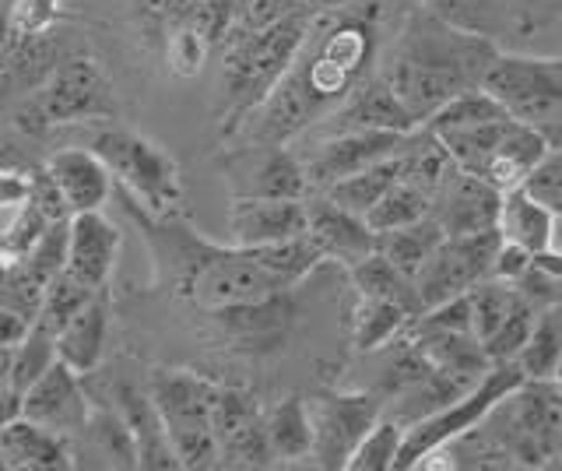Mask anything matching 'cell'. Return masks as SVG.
<instances>
[{"label":"cell","instance_id":"obj_40","mask_svg":"<svg viewBox=\"0 0 562 471\" xmlns=\"http://www.w3.org/2000/svg\"><path fill=\"white\" fill-rule=\"evenodd\" d=\"M64 19L60 0H8L4 4V36L8 40H32Z\"/></svg>","mask_w":562,"mask_h":471},{"label":"cell","instance_id":"obj_8","mask_svg":"<svg viewBox=\"0 0 562 471\" xmlns=\"http://www.w3.org/2000/svg\"><path fill=\"white\" fill-rule=\"evenodd\" d=\"M482 89L503 102L506 113L538 127L552 148H562V54H496L482 78Z\"/></svg>","mask_w":562,"mask_h":471},{"label":"cell","instance_id":"obj_47","mask_svg":"<svg viewBox=\"0 0 562 471\" xmlns=\"http://www.w3.org/2000/svg\"><path fill=\"white\" fill-rule=\"evenodd\" d=\"M517 292H520L524 300L531 303L538 313L552 310V306H562V289H559L538 265H531V268L524 271V278L517 282Z\"/></svg>","mask_w":562,"mask_h":471},{"label":"cell","instance_id":"obj_1","mask_svg":"<svg viewBox=\"0 0 562 471\" xmlns=\"http://www.w3.org/2000/svg\"><path fill=\"white\" fill-rule=\"evenodd\" d=\"M383 4L321 8L274 92L233 134L239 148H281L306 137L373 75Z\"/></svg>","mask_w":562,"mask_h":471},{"label":"cell","instance_id":"obj_19","mask_svg":"<svg viewBox=\"0 0 562 471\" xmlns=\"http://www.w3.org/2000/svg\"><path fill=\"white\" fill-rule=\"evenodd\" d=\"M306 233V198H233L228 236L236 247H263Z\"/></svg>","mask_w":562,"mask_h":471},{"label":"cell","instance_id":"obj_49","mask_svg":"<svg viewBox=\"0 0 562 471\" xmlns=\"http://www.w3.org/2000/svg\"><path fill=\"white\" fill-rule=\"evenodd\" d=\"M535 265V254L531 250H524L517 247V243H509L503 239L499 243V250H496V260H492V274L488 278H499V282H509V285H517L524 271Z\"/></svg>","mask_w":562,"mask_h":471},{"label":"cell","instance_id":"obj_56","mask_svg":"<svg viewBox=\"0 0 562 471\" xmlns=\"http://www.w3.org/2000/svg\"><path fill=\"white\" fill-rule=\"evenodd\" d=\"M8 268H11V257H8L4 250H0V278H4V274H8Z\"/></svg>","mask_w":562,"mask_h":471},{"label":"cell","instance_id":"obj_16","mask_svg":"<svg viewBox=\"0 0 562 471\" xmlns=\"http://www.w3.org/2000/svg\"><path fill=\"white\" fill-rule=\"evenodd\" d=\"M18 415H25L29 423L46 426L70 440L88 423V415H92V397L85 394L81 373H75L64 359H57L40 380L18 394Z\"/></svg>","mask_w":562,"mask_h":471},{"label":"cell","instance_id":"obj_24","mask_svg":"<svg viewBox=\"0 0 562 471\" xmlns=\"http://www.w3.org/2000/svg\"><path fill=\"white\" fill-rule=\"evenodd\" d=\"M46 169L53 183L60 187L64 204L70 215L78 212H102L105 201L113 194V172L92 148H60L46 159Z\"/></svg>","mask_w":562,"mask_h":471},{"label":"cell","instance_id":"obj_54","mask_svg":"<svg viewBox=\"0 0 562 471\" xmlns=\"http://www.w3.org/2000/svg\"><path fill=\"white\" fill-rule=\"evenodd\" d=\"M14 415H18V394L11 388H0V426L11 423Z\"/></svg>","mask_w":562,"mask_h":471},{"label":"cell","instance_id":"obj_55","mask_svg":"<svg viewBox=\"0 0 562 471\" xmlns=\"http://www.w3.org/2000/svg\"><path fill=\"white\" fill-rule=\"evenodd\" d=\"M11 377V348H0V388H8Z\"/></svg>","mask_w":562,"mask_h":471},{"label":"cell","instance_id":"obj_18","mask_svg":"<svg viewBox=\"0 0 562 471\" xmlns=\"http://www.w3.org/2000/svg\"><path fill=\"white\" fill-rule=\"evenodd\" d=\"M306 236L324 260L345 268H356L359 260L376 250V233L369 229V222L341 208L338 201H330L321 190H313L306 198Z\"/></svg>","mask_w":562,"mask_h":471},{"label":"cell","instance_id":"obj_3","mask_svg":"<svg viewBox=\"0 0 562 471\" xmlns=\"http://www.w3.org/2000/svg\"><path fill=\"white\" fill-rule=\"evenodd\" d=\"M499 46L447 25L443 19L415 11L397 32L394 46L380 64V78L391 85L418 127L468 89H479Z\"/></svg>","mask_w":562,"mask_h":471},{"label":"cell","instance_id":"obj_31","mask_svg":"<svg viewBox=\"0 0 562 471\" xmlns=\"http://www.w3.org/2000/svg\"><path fill=\"white\" fill-rule=\"evenodd\" d=\"M412 321H415L412 313L404 306H397V303H391V300L359 295L356 306H351V317H348L351 348H356V352H376V348L394 345Z\"/></svg>","mask_w":562,"mask_h":471},{"label":"cell","instance_id":"obj_51","mask_svg":"<svg viewBox=\"0 0 562 471\" xmlns=\"http://www.w3.org/2000/svg\"><path fill=\"white\" fill-rule=\"evenodd\" d=\"M32 194V180L22 169H0V212L22 208Z\"/></svg>","mask_w":562,"mask_h":471},{"label":"cell","instance_id":"obj_25","mask_svg":"<svg viewBox=\"0 0 562 471\" xmlns=\"http://www.w3.org/2000/svg\"><path fill=\"white\" fill-rule=\"evenodd\" d=\"M0 464L4 471H67L75 468V450L67 436L14 415L0 426Z\"/></svg>","mask_w":562,"mask_h":471},{"label":"cell","instance_id":"obj_23","mask_svg":"<svg viewBox=\"0 0 562 471\" xmlns=\"http://www.w3.org/2000/svg\"><path fill=\"white\" fill-rule=\"evenodd\" d=\"M75 468H137L134 436L113 401H95L88 423L70 436Z\"/></svg>","mask_w":562,"mask_h":471},{"label":"cell","instance_id":"obj_2","mask_svg":"<svg viewBox=\"0 0 562 471\" xmlns=\"http://www.w3.org/2000/svg\"><path fill=\"white\" fill-rule=\"evenodd\" d=\"M127 212L137 222L145 247L155 257L158 282L169 285L201 317L211 313L260 303L268 295L285 292V285L260 265L250 247L204 239L183 212L148 215L127 198Z\"/></svg>","mask_w":562,"mask_h":471},{"label":"cell","instance_id":"obj_10","mask_svg":"<svg viewBox=\"0 0 562 471\" xmlns=\"http://www.w3.org/2000/svg\"><path fill=\"white\" fill-rule=\"evenodd\" d=\"M313 415V461L338 471L348 464L351 450L380 423L383 397L373 391H324L310 397Z\"/></svg>","mask_w":562,"mask_h":471},{"label":"cell","instance_id":"obj_4","mask_svg":"<svg viewBox=\"0 0 562 471\" xmlns=\"http://www.w3.org/2000/svg\"><path fill=\"white\" fill-rule=\"evenodd\" d=\"M316 11H292L268 25H228L218 75V131L233 137L285 78Z\"/></svg>","mask_w":562,"mask_h":471},{"label":"cell","instance_id":"obj_50","mask_svg":"<svg viewBox=\"0 0 562 471\" xmlns=\"http://www.w3.org/2000/svg\"><path fill=\"white\" fill-rule=\"evenodd\" d=\"M562 11V0H517V32L520 36H535V32L549 29Z\"/></svg>","mask_w":562,"mask_h":471},{"label":"cell","instance_id":"obj_45","mask_svg":"<svg viewBox=\"0 0 562 471\" xmlns=\"http://www.w3.org/2000/svg\"><path fill=\"white\" fill-rule=\"evenodd\" d=\"M43 292H46V285L22 265V260H11L8 274L0 278V306H11L18 313H25L29 321L40 317Z\"/></svg>","mask_w":562,"mask_h":471},{"label":"cell","instance_id":"obj_53","mask_svg":"<svg viewBox=\"0 0 562 471\" xmlns=\"http://www.w3.org/2000/svg\"><path fill=\"white\" fill-rule=\"evenodd\" d=\"M535 265L552 278V282L562 289V250H555V247H549V250H541V254H535Z\"/></svg>","mask_w":562,"mask_h":471},{"label":"cell","instance_id":"obj_30","mask_svg":"<svg viewBox=\"0 0 562 471\" xmlns=\"http://www.w3.org/2000/svg\"><path fill=\"white\" fill-rule=\"evenodd\" d=\"M263 426H268V444L278 461H303L313 458V415L310 397L285 394L274 408L263 412Z\"/></svg>","mask_w":562,"mask_h":471},{"label":"cell","instance_id":"obj_29","mask_svg":"<svg viewBox=\"0 0 562 471\" xmlns=\"http://www.w3.org/2000/svg\"><path fill=\"white\" fill-rule=\"evenodd\" d=\"M499 233H503V239L517 243V247L541 254V250L555 247V215L544 204H538L524 187L503 190Z\"/></svg>","mask_w":562,"mask_h":471},{"label":"cell","instance_id":"obj_57","mask_svg":"<svg viewBox=\"0 0 562 471\" xmlns=\"http://www.w3.org/2000/svg\"><path fill=\"white\" fill-rule=\"evenodd\" d=\"M552 383H555L559 394H562V359H559V366H555V377H552Z\"/></svg>","mask_w":562,"mask_h":471},{"label":"cell","instance_id":"obj_20","mask_svg":"<svg viewBox=\"0 0 562 471\" xmlns=\"http://www.w3.org/2000/svg\"><path fill=\"white\" fill-rule=\"evenodd\" d=\"M120 229L113 218L102 212H78L70 215V239H67V274L78 278L85 289H105L113 278L120 257Z\"/></svg>","mask_w":562,"mask_h":471},{"label":"cell","instance_id":"obj_17","mask_svg":"<svg viewBox=\"0 0 562 471\" xmlns=\"http://www.w3.org/2000/svg\"><path fill=\"white\" fill-rule=\"evenodd\" d=\"M499 208H503L499 187H492L488 180L457 166L453 177L432 198L429 215L439 222L443 236H474V233L499 229Z\"/></svg>","mask_w":562,"mask_h":471},{"label":"cell","instance_id":"obj_60","mask_svg":"<svg viewBox=\"0 0 562 471\" xmlns=\"http://www.w3.org/2000/svg\"><path fill=\"white\" fill-rule=\"evenodd\" d=\"M0 4H4V0H0Z\"/></svg>","mask_w":562,"mask_h":471},{"label":"cell","instance_id":"obj_37","mask_svg":"<svg viewBox=\"0 0 562 471\" xmlns=\"http://www.w3.org/2000/svg\"><path fill=\"white\" fill-rule=\"evenodd\" d=\"M57 362V335L43 324H32V330L25 335L22 345L11 348V377H8V388L14 394H22L29 383L40 380L49 366Z\"/></svg>","mask_w":562,"mask_h":471},{"label":"cell","instance_id":"obj_58","mask_svg":"<svg viewBox=\"0 0 562 471\" xmlns=\"http://www.w3.org/2000/svg\"><path fill=\"white\" fill-rule=\"evenodd\" d=\"M222 4H228V8H233V11H239V4H243V0H222Z\"/></svg>","mask_w":562,"mask_h":471},{"label":"cell","instance_id":"obj_42","mask_svg":"<svg viewBox=\"0 0 562 471\" xmlns=\"http://www.w3.org/2000/svg\"><path fill=\"white\" fill-rule=\"evenodd\" d=\"M562 359V341H559V330L549 321H538L531 338L524 341V348L517 352V370L524 373V380H552L555 377V366Z\"/></svg>","mask_w":562,"mask_h":471},{"label":"cell","instance_id":"obj_59","mask_svg":"<svg viewBox=\"0 0 562 471\" xmlns=\"http://www.w3.org/2000/svg\"><path fill=\"white\" fill-rule=\"evenodd\" d=\"M559 458H562V440H559Z\"/></svg>","mask_w":562,"mask_h":471},{"label":"cell","instance_id":"obj_12","mask_svg":"<svg viewBox=\"0 0 562 471\" xmlns=\"http://www.w3.org/2000/svg\"><path fill=\"white\" fill-rule=\"evenodd\" d=\"M211 423H215L218 468H271L274 464L268 426H263V408L250 391L215 383Z\"/></svg>","mask_w":562,"mask_h":471},{"label":"cell","instance_id":"obj_33","mask_svg":"<svg viewBox=\"0 0 562 471\" xmlns=\"http://www.w3.org/2000/svg\"><path fill=\"white\" fill-rule=\"evenodd\" d=\"M351 274V285H356L359 295H376V300H391L397 306H404L418 317L422 313V300H418V289H415V278L404 274L394 260H386L380 250H373L366 260H359L356 268H348Z\"/></svg>","mask_w":562,"mask_h":471},{"label":"cell","instance_id":"obj_21","mask_svg":"<svg viewBox=\"0 0 562 471\" xmlns=\"http://www.w3.org/2000/svg\"><path fill=\"white\" fill-rule=\"evenodd\" d=\"M113 405L120 408L123 423H127L134 447H137V468H151V471H180V458H176V447L169 440V433L162 426V415H158L155 401L148 394V383H134V380H116L113 388Z\"/></svg>","mask_w":562,"mask_h":471},{"label":"cell","instance_id":"obj_46","mask_svg":"<svg viewBox=\"0 0 562 471\" xmlns=\"http://www.w3.org/2000/svg\"><path fill=\"white\" fill-rule=\"evenodd\" d=\"M538 204H544L555 218H562V148H549L541 162L520 183Z\"/></svg>","mask_w":562,"mask_h":471},{"label":"cell","instance_id":"obj_27","mask_svg":"<svg viewBox=\"0 0 562 471\" xmlns=\"http://www.w3.org/2000/svg\"><path fill=\"white\" fill-rule=\"evenodd\" d=\"M408 341H415L429 356L436 370L464 380L468 388H474L496 366L471 330H422V335H408Z\"/></svg>","mask_w":562,"mask_h":471},{"label":"cell","instance_id":"obj_36","mask_svg":"<svg viewBox=\"0 0 562 471\" xmlns=\"http://www.w3.org/2000/svg\"><path fill=\"white\" fill-rule=\"evenodd\" d=\"M429 208H432V201L422 194V190H415L412 183H404L397 177V183L366 212V222H369V229L380 236V233H394V229H404V225H412L418 218H426Z\"/></svg>","mask_w":562,"mask_h":471},{"label":"cell","instance_id":"obj_41","mask_svg":"<svg viewBox=\"0 0 562 471\" xmlns=\"http://www.w3.org/2000/svg\"><path fill=\"white\" fill-rule=\"evenodd\" d=\"M162 46H166V60L176 78H198L207 60V49L215 43H211L198 25H172L162 32Z\"/></svg>","mask_w":562,"mask_h":471},{"label":"cell","instance_id":"obj_43","mask_svg":"<svg viewBox=\"0 0 562 471\" xmlns=\"http://www.w3.org/2000/svg\"><path fill=\"white\" fill-rule=\"evenodd\" d=\"M92 292H99V289H85L78 278H70L67 271H60L43 292V310H40V317H35V324H43V327L53 330V335H57V330L70 321V313H75Z\"/></svg>","mask_w":562,"mask_h":471},{"label":"cell","instance_id":"obj_11","mask_svg":"<svg viewBox=\"0 0 562 471\" xmlns=\"http://www.w3.org/2000/svg\"><path fill=\"white\" fill-rule=\"evenodd\" d=\"M499 243H503L499 229L474 233V236H443V243H439L432 257L415 274L422 310L447 303L453 295H464L471 285L488 278Z\"/></svg>","mask_w":562,"mask_h":471},{"label":"cell","instance_id":"obj_44","mask_svg":"<svg viewBox=\"0 0 562 471\" xmlns=\"http://www.w3.org/2000/svg\"><path fill=\"white\" fill-rule=\"evenodd\" d=\"M538 321H541V313H538L531 303H527V300H520V306L503 321V327L482 345V348H485V356H488L492 362H514L517 352L524 348V341L531 338V330H535Z\"/></svg>","mask_w":562,"mask_h":471},{"label":"cell","instance_id":"obj_52","mask_svg":"<svg viewBox=\"0 0 562 471\" xmlns=\"http://www.w3.org/2000/svg\"><path fill=\"white\" fill-rule=\"evenodd\" d=\"M35 321H29L25 313H18L11 306H0V348H14V345H22L25 335L32 330Z\"/></svg>","mask_w":562,"mask_h":471},{"label":"cell","instance_id":"obj_7","mask_svg":"<svg viewBox=\"0 0 562 471\" xmlns=\"http://www.w3.org/2000/svg\"><path fill=\"white\" fill-rule=\"evenodd\" d=\"M145 383L158 415H162V426L176 447L180 468H218L215 423H211L215 380L193 370H166L162 366V370H151Z\"/></svg>","mask_w":562,"mask_h":471},{"label":"cell","instance_id":"obj_15","mask_svg":"<svg viewBox=\"0 0 562 471\" xmlns=\"http://www.w3.org/2000/svg\"><path fill=\"white\" fill-rule=\"evenodd\" d=\"M225 180L233 198H310L313 187L292 145L228 148Z\"/></svg>","mask_w":562,"mask_h":471},{"label":"cell","instance_id":"obj_14","mask_svg":"<svg viewBox=\"0 0 562 471\" xmlns=\"http://www.w3.org/2000/svg\"><path fill=\"white\" fill-rule=\"evenodd\" d=\"M207 321H211V327H215V338L225 348H233V352L271 356L289 341L292 327L299 321L295 289L268 295V300H260V303H246V306L211 313Z\"/></svg>","mask_w":562,"mask_h":471},{"label":"cell","instance_id":"obj_6","mask_svg":"<svg viewBox=\"0 0 562 471\" xmlns=\"http://www.w3.org/2000/svg\"><path fill=\"white\" fill-rule=\"evenodd\" d=\"M116 113L113 85L102 75L99 60L75 54L57 60L40 89L25 96L18 106V127L46 131L67 124H102V120H116Z\"/></svg>","mask_w":562,"mask_h":471},{"label":"cell","instance_id":"obj_38","mask_svg":"<svg viewBox=\"0 0 562 471\" xmlns=\"http://www.w3.org/2000/svg\"><path fill=\"white\" fill-rule=\"evenodd\" d=\"M404 429L408 426L397 423V418L380 415V423L362 436L356 450H351L345 471H394V461L404 444Z\"/></svg>","mask_w":562,"mask_h":471},{"label":"cell","instance_id":"obj_39","mask_svg":"<svg viewBox=\"0 0 562 471\" xmlns=\"http://www.w3.org/2000/svg\"><path fill=\"white\" fill-rule=\"evenodd\" d=\"M67 239H70V215L49 222L43 229V236L35 239V247L18 260H22V265L40 278L43 285H49L53 278L67 268Z\"/></svg>","mask_w":562,"mask_h":471},{"label":"cell","instance_id":"obj_28","mask_svg":"<svg viewBox=\"0 0 562 471\" xmlns=\"http://www.w3.org/2000/svg\"><path fill=\"white\" fill-rule=\"evenodd\" d=\"M397 162H401V180L412 183L415 190H422L429 201L439 194V187H443L457 169L450 152L443 148V142H439L429 127H415L408 137H404V145L397 152Z\"/></svg>","mask_w":562,"mask_h":471},{"label":"cell","instance_id":"obj_22","mask_svg":"<svg viewBox=\"0 0 562 471\" xmlns=\"http://www.w3.org/2000/svg\"><path fill=\"white\" fill-rule=\"evenodd\" d=\"M348 127H369V131H394L412 134L418 124L412 113L404 110V102L394 96V89L380 78V71L369 75L356 92H351L338 110L327 120H321L313 131H348Z\"/></svg>","mask_w":562,"mask_h":471},{"label":"cell","instance_id":"obj_9","mask_svg":"<svg viewBox=\"0 0 562 471\" xmlns=\"http://www.w3.org/2000/svg\"><path fill=\"white\" fill-rule=\"evenodd\" d=\"M520 383H524V373L517 370V362H496L474 388H468L461 397L450 401L447 408H439L429 418H422V423L404 429V444L394 461V471L418 468L436 447H443L464 429L485 423V415L496 408L509 391L520 388Z\"/></svg>","mask_w":562,"mask_h":471},{"label":"cell","instance_id":"obj_13","mask_svg":"<svg viewBox=\"0 0 562 471\" xmlns=\"http://www.w3.org/2000/svg\"><path fill=\"white\" fill-rule=\"evenodd\" d=\"M316 142L299 152L306 169V180L313 190H327L351 172L373 166L380 159H391L401 152L404 137L394 131H369V127H348V131H313Z\"/></svg>","mask_w":562,"mask_h":471},{"label":"cell","instance_id":"obj_48","mask_svg":"<svg viewBox=\"0 0 562 471\" xmlns=\"http://www.w3.org/2000/svg\"><path fill=\"white\" fill-rule=\"evenodd\" d=\"M29 180H32V194H29V201L40 208V212L49 218V222H57V218H67L70 212H67V204H64V194H60V187L53 183V177H49V169L43 166V169H32L29 172Z\"/></svg>","mask_w":562,"mask_h":471},{"label":"cell","instance_id":"obj_26","mask_svg":"<svg viewBox=\"0 0 562 471\" xmlns=\"http://www.w3.org/2000/svg\"><path fill=\"white\" fill-rule=\"evenodd\" d=\"M110 295L105 289L92 292L88 300L70 313V321L57 330V359H64L70 370L88 377L99 370L105 356V341H110Z\"/></svg>","mask_w":562,"mask_h":471},{"label":"cell","instance_id":"obj_34","mask_svg":"<svg viewBox=\"0 0 562 471\" xmlns=\"http://www.w3.org/2000/svg\"><path fill=\"white\" fill-rule=\"evenodd\" d=\"M397 177H401V162H397V155H391V159H380L373 166L351 172V177H345L338 183H330L327 190H321V194H327L330 201H338L341 208H348V212L366 218L369 208L397 183Z\"/></svg>","mask_w":562,"mask_h":471},{"label":"cell","instance_id":"obj_5","mask_svg":"<svg viewBox=\"0 0 562 471\" xmlns=\"http://www.w3.org/2000/svg\"><path fill=\"white\" fill-rule=\"evenodd\" d=\"M92 148L105 169L113 172V183L127 190L134 204L145 208L148 215H172L183 212V172L172 155L123 124L95 127Z\"/></svg>","mask_w":562,"mask_h":471},{"label":"cell","instance_id":"obj_35","mask_svg":"<svg viewBox=\"0 0 562 471\" xmlns=\"http://www.w3.org/2000/svg\"><path fill=\"white\" fill-rule=\"evenodd\" d=\"M443 243V229H439V222L432 215L418 218L412 225H404V229H394V233H380L376 236V250L394 260V265L404 271V274H418L422 265L432 257V250Z\"/></svg>","mask_w":562,"mask_h":471},{"label":"cell","instance_id":"obj_32","mask_svg":"<svg viewBox=\"0 0 562 471\" xmlns=\"http://www.w3.org/2000/svg\"><path fill=\"white\" fill-rule=\"evenodd\" d=\"M436 19L496 43L509 29H517V0H426Z\"/></svg>","mask_w":562,"mask_h":471}]
</instances>
